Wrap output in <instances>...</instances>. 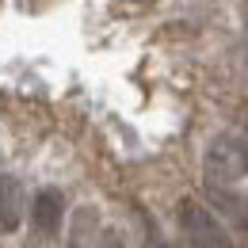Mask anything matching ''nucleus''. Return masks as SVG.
Wrapping results in <instances>:
<instances>
[{"label":"nucleus","mask_w":248,"mask_h":248,"mask_svg":"<svg viewBox=\"0 0 248 248\" xmlns=\"http://www.w3.org/2000/svg\"><path fill=\"white\" fill-rule=\"evenodd\" d=\"M176 221H180V233H184L187 248H229V233H225V225L217 221V214L206 202L180 199Z\"/></svg>","instance_id":"nucleus-1"},{"label":"nucleus","mask_w":248,"mask_h":248,"mask_svg":"<svg viewBox=\"0 0 248 248\" xmlns=\"http://www.w3.org/2000/svg\"><path fill=\"white\" fill-rule=\"evenodd\" d=\"M206 176L210 184H233L248 176V138L241 134H217L206 145Z\"/></svg>","instance_id":"nucleus-2"},{"label":"nucleus","mask_w":248,"mask_h":248,"mask_svg":"<svg viewBox=\"0 0 248 248\" xmlns=\"http://www.w3.org/2000/svg\"><path fill=\"white\" fill-rule=\"evenodd\" d=\"M31 221L38 237H58L65 221V195L58 187H42L31 202Z\"/></svg>","instance_id":"nucleus-3"},{"label":"nucleus","mask_w":248,"mask_h":248,"mask_svg":"<svg viewBox=\"0 0 248 248\" xmlns=\"http://www.w3.org/2000/svg\"><path fill=\"white\" fill-rule=\"evenodd\" d=\"M206 202L233 229H248V195H241V191H233L225 184H206Z\"/></svg>","instance_id":"nucleus-4"},{"label":"nucleus","mask_w":248,"mask_h":248,"mask_svg":"<svg viewBox=\"0 0 248 248\" xmlns=\"http://www.w3.org/2000/svg\"><path fill=\"white\" fill-rule=\"evenodd\" d=\"M23 225V184L0 172V233H16Z\"/></svg>","instance_id":"nucleus-5"},{"label":"nucleus","mask_w":248,"mask_h":248,"mask_svg":"<svg viewBox=\"0 0 248 248\" xmlns=\"http://www.w3.org/2000/svg\"><path fill=\"white\" fill-rule=\"evenodd\" d=\"M99 248H130V245H126V237L119 229H103L99 233Z\"/></svg>","instance_id":"nucleus-6"}]
</instances>
